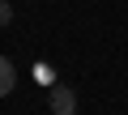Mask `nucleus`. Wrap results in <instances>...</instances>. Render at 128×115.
<instances>
[{
  "instance_id": "nucleus-1",
  "label": "nucleus",
  "mask_w": 128,
  "mask_h": 115,
  "mask_svg": "<svg viewBox=\"0 0 128 115\" xmlns=\"http://www.w3.org/2000/svg\"><path fill=\"white\" fill-rule=\"evenodd\" d=\"M47 107H51L56 115H77V94H73L68 85H51V94H47Z\"/></svg>"
},
{
  "instance_id": "nucleus-2",
  "label": "nucleus",
  "mask_w": 128,
  "mask_h": 115,
  "mask_svg": "<svg viewBox=\"0 0 128 115\" xmlns=\"http://www.w3.org/2000/svg\"><path fill=\"white\" fill-rule=\"evenodd\" d=\"M13 81H17V68H13V60H9V55H0V98H9Z\"/></svg>"
},
{
  "instance_id": "nucleus-3",
  "label": "nucleus",
  "mask_w": 128,
  "mask_h": 115,
  "mask_svg": "<svg viewBox=\"0 0 128 115\" xmlns=\"http://www.w3.org/2000/svg\"><path fill=\"white\" fill-rule=\"evenodd\" d=\"M13 21V4H9V0H0V26H9Z\"/></svg>"
}]
</instances>
